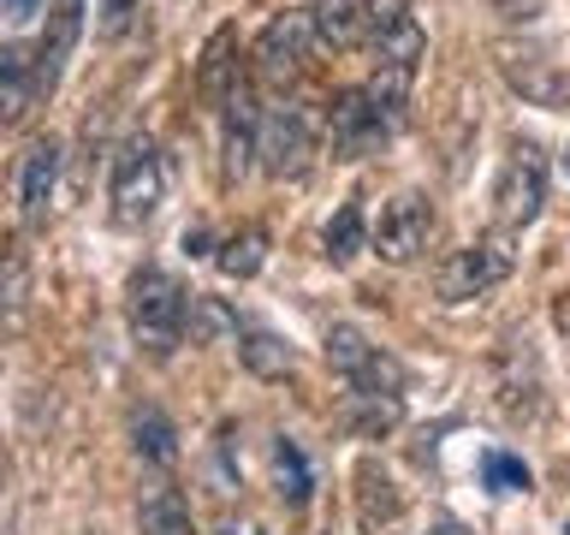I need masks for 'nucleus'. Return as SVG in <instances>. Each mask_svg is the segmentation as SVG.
Segmentation results:
<instances>
[{
    "instance_id": "1",
    "label": "nucleus",
    "mask_w": 570,
    "mask_h": 535,
    "mask_svg": "<svg viewBox=\"0 0 570 535\" xmlns=\"http://www.w3.org/2000/svg\"><path fill=\"white\" fill-rule=\"evenodd\" d=\"M404 101H410V71H399V66H381L363 89H338L327 101L333 160H363L381 143H392V132L404 119Z\"/></svg>"
},
{
    "instance_id": "2",
    "label": "nucleus",
    "mask_w": 570,
    "mask_h": 535,
    "mask_svg": "<svg viewBox=\"0 0 570 535\" xmlns=\"http://www.w3.org/2000/svg\"><path fill=\"white\" fill-rule=\"evenodd\" d=\"M125 310H131V333L149 357H173L190 321V292L178 285L167 268H137L125 285Z\"/></svg>"
},
{
    "instance_id": "3",
    "label": "nucleus",
    "mask_w": 570,
    "mask_h": 535,
    "mask_svg": "<svg viewBox=\"0 0 570 535\" xmlns=\"http://www.w3.org/2000/svg\"><path fill=\"white\" fill-rule=\"evenodd\" d=\"M327 363L345 374L351 399H399V392H404V369L392 363L381 346H368V333L351 328V321H333V333H327Z\"/></svg>"
},
{
    "instance_id": "4",
    "label": "nucleus",
    "mask_w": 570,
    "mask_h": 535,
    "mask_svg": "<svg viewBox=\"0 0 570 535\" xmlns=\"http://www.w3.org/2000/svg\"><path fill=\"white\" fill-rule=\"evenodd\" d=\"M167 196V167H160L155 137H131L114 155V221L119 226H142Z\"/></svg>"
},
{
    "instance_id": "5",
    "label": "nucleus",
    "mask_w": 570,
    "mask_h": 535,
    "mask_svg": "<svg viewBox=\"0 0 570 535\" xmlns=\"http://www.w3.org/2000/svg\"><path fill=\"white\" fill-rule=\"evenodd\" d=\"M541 203H547V160L523 137V143L505 149V167H499V178H493V221H499V232L529 226L534 214H541Z\"/></svg>"
},
{
    "instance_id": "6",
    "label": "nucleus",
    "mask_w": 570,
    "mask_h": 535,
    "mask_svg": "<svg viewBox=\"0 0 570 535\" xmlns=\"http://www.w3.org/2000/svg\"><path fill=\"white\" fill-rule=\"evenodd\" d=\"M511 268H517V250L505 244V232H493V239H475V244H463V250H452V256L440 262L434 292L445 303H470L481 292H493Z\"/></svg>"
},
{
    "instance_id": "7",
    "label": "nucleus",
    "mask_w": 570,
    "mask_h": 535,
    "mask_svg": "<svg viewBox=\"0 0 570 535\" xmlns=\"http://www.w3.org/2000/svg\"><path fill=\"white\" fill-rule=\"evenodd\" d=\"M428 239H434V208H428L422 191L392 196V203L381 208V221L368 226V250L392 268H410L428 250Z\"/></svg>"
},
{
    "instance_id": "8",
    "label": "nucleus",
    "mask_w": 570,
    "mask_h": 535,
    "mask_svg": "<svg viewBox=\"0 0 570 535\" xmlns=\"http://www.w3.org/2000/svg\"><path fill=\"white\" fill-rule=\"evenodd\" d=\"M363 48H374L381 66H399V71H416L428 36L416 25V12L404 0H363Z\"/></svg>"
},
{
    "instance_id": "9",
    "label": "nucleus",
    "mask_w": 570,
    "mask_h": 535,
    "mask_svg": "<svg viewBox=\"0 0 570 535\" xmlns=\"http://www.w3.org/2000/svg\"><path fill=\"white\" fill-rule=\"evenodd\" d=\"M499 71H505V84L517 96H529L534 107H559L570 101V66L552 60L541 42H499Z\"/></svg>"
},
{
    "instance_id": "10",
    "label": "nucleus",
    "mask_w": 570,
    "mask_h": 535,
    "mask_svg": "<svg viewBox=\"0 0 570 535\" xmlns=\"http://www.w3.org/2000/svg\"><path fill=\"white\" fill-rule=\"evenodd\" d=\"M256 155H262V167L274 178H303V173H309L315 132H309V119H303V107L285 101V107H274V114H262Z\"/></svg>"
},
{
    "instance_id": "11",
    "label": "nucleus",
    "mask_w": 570,
    "mask_h": 535,
    "mask_svg": "<svg viewBox=\"0 0 570 535\" xmlns=\"http://www.w3.org/2000/svg\"><path fill=\"white\" fill-rule=\"evenodd\" d=\"M78 36H83V0H53L48 30H42V42H36V84H42V101L60 89V71L71 60V48H78Z\"/></svg>"
},
{
    "instance_id": "12",
    "label": "nucleus",
    "mask_w": 570,
    "mask_h": 535,
    "mask_svg": "<svg viewBox=\"0 0 570 535\" xmlns=\"http://www.w3.org/2000/svg\"><path fill=\"white\" fill-rule=\"evenodd\" d=\"M309 42H315L309 12H279V18H267V30L256 36V66L267 78H292V71L309 60Z\"/></svg>"
},
{
    "instance_id": "13",
    "label": "nucleus",
    "mask_w": 570,
    "mask_h": 535,
    "mask_svg": "<svg viewBox=\"0 0 570 535\" xmlns=\"http://www.w3.org/2000/svg\"><path fill=\"white\" fill-rule=\"evenodd\" d=\"M53 185H60V143L42 137L24 149V167H18V214L30 226L48 221V203H53Z\"/></svg>"
},
{
    "instance_id": "14",
    "label": "nucleus",
    "mask_w": 570,
    "mask_h": 535,
    "mask_svg": "<svg viewBox=\"0 0 570 535\" xmlns=\"http://www.w3.org/2000/svg\"><path fill=\"white\" fill-rule=\"evenodd\" d=\"M36 101H42V84H36V54L7 42V48H0V125L18 132V125L30 119Z\"/></svg>"
},
{
    "instance_id": "15",
    "label": "nucleus",
    "mask_w": 570,
    "mask_h": 535,
    "mask_svg": "<svg viewBox=\"0 0 570 535\" xmlns=\"http://www.w3.org/2000/svg\"><path fill=\"white\" fill-rule=\"evenodd\" d=\"M226 107V132H220V155H226V178H244L249 160H256V137H262V107L256 96L238 84L232 96L220 101Z\"/></svg>"
},
{
    "instance_id": "16",
    "label": "nucleus",
    "mask_w": 570,
    "mask_h": 535,
    "mask_svg": "<svg viewBox=\"0 0 570 535\" xmlns=\"http://www.w3.org/2000/svg\"><path fill=\"white\" fill-rule=\"evenodd\" d=\"M309 30L321 48H363V7L356 0H315Z\"/></svg>"
},
{
    "instance_id": "17",
    "label": "nucleus",
    "mask_w": 570,
    "mask_h": 535,
    "mask_svg": "<svg viewBox=\"0 0 570 535\" xmlns=\"http://www.w3.org/2000/svg\"><path fill=\"white\" fill-rule=\"evenodd\" d=\"M238 357L249 374H262V381H285V374L297 369V351L285 346L279 333H262V328H244L238 333Z\"/></svg>"
},
{
    "instance_id": "18",
    "label": "nucleus",
    "mask_w": 570,
    "mask_h": 535,
    "mask_svg": "<svg viewBox=\"0 0 570 535\" xmlns=\"http://www.w3.org/2000/svg\"><path fill=\"white\" fill-rule=\"evenodd\" d=\"M238 36L232 30H214V42H208V54H203V71H196V89H203L208 101H226L232 89H238Z\"/></svg>"
},
{
    "instance_id": "19",
    "label": "nucleus",
    "mask_w": 570,
    "mask_h": 535,
    "mask_svg": "<svg viewBox=\"0 0 570 535\" xmlns=\"http://www.w3.org/2000/svg\"><path fill=\"white\" fill-rule=\"evenodd\" d=\"M262 262H267V232L262 226H238L232 239H220V250H214V268H220L226 280L262 274Z\"/></svg>"
},
{
    "instance_id": "20",
    "label": "nucleus",
    "mask_w": 570,
    "mask_h": 535,
    "mask_svg": "<svg viewBox=\"0 0 570 535\" xmlns=\"http://www.w3.org/2000/svg\"><path fill=\"white\" fill-rule=\"evenodd\" d=\"M137 517H142V535H196L190 499L178 494V488H155V494L137 506Z\"/></svg>"
},
{
    "instance_id": "21",
    "label": "nucleus",
    "mask_w": 570,
    "mask_h": 535,
    "mask_svg": "<svg viewBox=\"0 0 570 535\" xmlns=\"http://www.w3.org/2000/svg\"><path fill=\"white\" fill-rule=\"evenodd\" d=\"M321 244H327V262H351L356 250L368 244V221H363V203H338V214L327 221V232H321Z\"/></svg>"
},
{
    "instance_id": "22",
    "label": "nucleus",
    "mask_w": 570,
    "mask_h": 535,
    "mask_svg": "<svg viewBox=\"0 0 570 535\" xmlns=\"http://www.w3.org/2000/svg\"><path fill=\"white\" fill-rule=\"evenodd\" d=\"M131 435H137V453L149 458V464H173L178 458V435H173V422L160 417L155 405H142L137 417H131Z\"/></svg>"
},
{
    "instance_id": "23",
    "label": "nucleus",
    "mask_w": 570,
    "mask_h": 535,
    "mask_svg": "<svg viewBox=\"0 0 570 535\" xmlns=\"http://www.w3.org/2000/svg\"><path fill=\"white\" fill-rule=\"evenodd\" d=\"M274 488H279V499L285 506H303L309 499V464H303V453H297V440H279L274 446Z\"/></svg>"
},
{
    "instance_id": "24",
    "label": "nucleus",
    "mask_w": 570,
    "mask_h": 535,
    "mask_svg": "<svg viewBox=\"0 0 570 535\" xmlns=\"http://www.w3.org/2000/svg\"><path fill=\"white\" fill-rule=\"evenodd\" d=\"M481 481H488L493 494H529V464L523 458H511V453H488L481 458Z\"/></svg>"
},
{
    "instance_id": "25",
    "label": "nucleus",
    "mask_w": 570,
    "mask_h": 535,
    "mask_svg": "<svg viewBox=\"0 0 570 535\" xmlns=\"http://www.w3.org/2000/svg\"><path fill=\"white\" fill-rule=\"evenodd\" d=\"M190 328H196V339H220V333L238 339V333H244L238 315H232L220 298H196V292H190Z\"/></svg>"
},
{
    "instance_id": "26",
    "label": "nucleus",
    "mask_w": 570,
    "mask_h": 535,
    "mask_svg": "<svg viewBox=\"0 0 570 535\" xmlns=\"http://www.w3.org/2000/svg\"><path fill=\"white\" fill-rule=\"evenodd\" d=\"M137 7H142V0H101V18H96V30L107 36V42H114V36H125V30H131Z\"/></svg>"
},
{
    "instance_id": "27",
    "label": "nucleus",
    "mask_w": 570,
    "mask_h": 535,
    "mask_svg": "<svg viewBox=\"0 0 570 535\" xmlns=\"http://www.w3.org/2000/svg\"><path fill=\"white\" fill-rule=\"evenodd\" d=\"M534 7L541 0H493V12H505V18H534Z\"/></svg>"
},
{
    "instance_id": "28",
    "label": "nucleus",
    "mask_w": 570,
    "mask_h": 535,
    "mask_svg": "<svg viewBox=\"0 0 570 535\" xmlns=\"http://www.w3.org/2000/svg\"><path fill=\"white\" fill-rule=\"evenodd\" d=\"M185 250H190V256H208V232L190 226V232H185Z\"/></svg>"
},
{
    "instance_id": "29",
    "label": "nucleus",
    "mask_w": 570,
    "mask_h": 535,
    "mask_svg": "<svg viewBox=\"0 0 570 535\" xmlns=\"http://www.w3.org/2000/svg\"><path fill=\"white\" fill-rule=\"evenodd\" d=\"M30 12H36V0H7V18H18V25H24Z\"/></svg>"
},
{
    "instance_id": "30",
    "label": "nucleus",
    "mask_w": 570,
    "mask_h": 535,
    "mask_svg": "<svg viewBox=\"0 0 570 535\" xmlns=\"http://www.w3.org/2000/svg\"><path fill=\"white\" fill-rule=\"evenodd\" d=\"M220 535H262V529H249V524H244V529H238V524H226Z\"/></svg>"
},
{
    "instance_id": "31",
    "label": "nucleus",
    "mask_w": 570,
    "mask_h": 535,
    "mask_svg": "<svg viewBox=\"0 0 570 535\" xmlns=\"http://www.w3.org/2000/svg\"><path fill=\"white\" fill-rule=\"evenodd\" d=\"M559 167H564V178H570V149H564V160H559Z\"/></svg>"
}]
</instances>
